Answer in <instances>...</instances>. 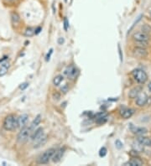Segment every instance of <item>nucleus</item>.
I'll use <instances>...</instances> for the list:
<instances>
[{
  "label": "nucleus",
  "instance_id": "36",
  "mask_svg": "<svg viewBox=\"0 0 151 166\" xmlns=\"http://www.w3.org/2000/svg\"><path fill=\"white\" fill-rule=\"evenodd\" d=\"M57 42H58V44H59V45H63V44L65 43V39L63 38V37H60V38L58 39Z\"/></svg>",
  "mask_w": 151,
  "mask_h": 166
},
{
  "label": "nucleus",
  "instance_id": "38",
  "mask_svg": "<svg viewBox=\"0 0 151 166\" xmlns=\"http://www.w3.org/2000/svg\"><path fill=\"white\" fill-rule=\"evenodd\" d=\"M41 27H38L37 29H35V35H37V34H39V33L41 32Z\"/></svg>",
  "mask_w": 151,
  "mask_h": 166
},
{
  "label": "nucleus",
  "instance_id": "33",
  "mask_svg": "<svg viewBox=\"0 0 151 166\" xmlns=\"http://www.w3.org/2000/svg\"><path fill=\"white\" fill-rule=\"evenodd\" d=\"M29 84L28 82H25V83H23V84H21L20 86H19V89L20 90H22V91H24V90H25L27 87L29 86Z\"/></svg>",
  "mask_w": 151,
  "mask_h": 166
},
{
  "label": "nucleus",
  "instance_id": "18",
  "mask_svg": "<svg viewBox=\"0 0 151 166\" xmlns=\"http://www.w3.org/2000/svg\"><path fill=\"white\" fill-rule=\"evenodd\" d=\"M41 115H37L36 117L35 118V119L33 120V122L31 123V125L29 126V128H31L32 131H34L35 128H37L39 125L41 124Z\"/></svg>",
  "mask_w": 151,
  "mask_h": 166
},
{
  "label": "nucleus",
  "instance_id": "20",
  "mask_svg": "<svg viewBox=\"0 0 151 166\" xmlns=\"http://www.w3.org/2000/svg\"><path fill=\"white\" fill-rule=\"evenodd\" d=\"M9 68H10V63H8V62L3 63L2 66H0V77H3L4 75H6L9 70Z\"/></svg>",
  "mask_w": 151,
  "mask_h": 166
},
{
  "label": "nucleus",
  "instance_id": "25",
  "mask_svg": "<svg viewBox=\"0 0 151 166\" xmlns=\"http://www.w3.org/2000/svg\"><path fill=\"white\" fill-rule=\"evenodd\" d=\"M107 117H103V118H99L96 119V123L98 124H104L105 123H107Z\"/></svg>",
  "mask_w": 151,
  "mask_h": 166
},
{
  "label": "nucleus",
  "instance_id": "1",
  "mask_svg": "<svg viewBox=\"0 0 151 166\" xmlns=\"http://www.w3.org/2000/svg\"><path fill=\"white\" fill-rule=\"evenodd\" d=\"M3 128L6 131H14L18 128V118L14 114H9L5 117L3 123Z\"/></svg>",
  "mask_w": 151,
  "mask_h": 166
},
{
  "label": "nucleus",
  "instance_id": "2",
  "mask_svg": "<svg viewBox=\"0 0 151 166\" xmlns=\"http://www.w3.org/2000/svg\"><path fill=\"white\" fill-rule=\"evenodd\" d=\"M32 132L33 131L29 127H25V128H21L18 135H17V142L20 144H24L25 143H27L29 138L31 136Z\"/></svg>",
  "mask_w": 151,
  "mask_h": 166
},
{
  "label": "nucleus",
  "instance_id": "7",
  "mask_svg": "<svg viewBox=\"0 0 151 166\" xmlns=\"http://www.w3.org/2000/svg\"><path fill=\"white\" fill-rule=\"evenodd\" d=\"M133 40L134 41H148L149 40V35H147L142 31L135 32L133 35Z\"/></svg>",
  "mask_w": 151,
  "mask_h": 166
},
{
  "label": "nucleus",
  "instance_id": "10",
  "mask_svg": "<svg viewBox=\"0 0 151 166\" xmlns=\"http://www.w3.org/2000/svg\"><path fill=\"white\" fill-rule=\"evenodd\" d=\"M48 141V136L46 134H44L42 137L40 138H38L37 140H35L33 142V148L34 149H39V148L44 146L45 144L47 143Z\"/></svg>",
  "mask_w": 151,
  "mask_h": 166
},
{
  "label": "nucleus",
  "instance_id": "19",
  "mask_svg": "<svg viewBox=\"0 0 151 166\" xmlns=\"http://www.w3.org/2000/svg\"><path fill=\"white\" fill-rule=\"evenodd\" d=\"M140 92H141V89L139 87H134L133 88L129 93V96L131 98V99H134L137 96L140 94Z\"/></svg>",
  "mask_w": 151,
  "mask_h": 166
},
{
  "label": "nucleus",
  "instance_id": "29",
  "mask_svg": "<svg viewBox=\"0 0 151 166\" xmlns=\"http://www.w3.org/2000/svg\"><path fill=\"white\" fill-rule=\"evenodd\" d=\"M60 92H61L63 94H66V93H67V92H69V86H68V84L64 85V86L60 88Z\"/></svg>",
  "mask_w": 151,
  "mask_h": 166
},
{
  "label": "nucleus",
  "instance_id": "21",
  "mask_svg": "<svg viewBox=\"0 0 151 166\" xmlns=\"http://www.w3.org/2000/svg\"><path fill=\"white\" fill-rule=\"evenodd\" d=\"M35 34V29L33 28V27H27L25 29V32H24V35L26 37H31L33 35Z\"/></svg>",
  "mask_w": 151,
  "mask_h": 166
},
{
  "label": "nucleus",
  "instance_id": "17",
  "mask_svg": "<svg viewBox=\"0 0 151 166\" xmlns=\"http://www.w3.org/2000/svg\"><path fill=\"white\" fill-rule=\"evenodd\" d=\"M124 165H130V166H141L143 165V162L141 160L136 158V157H134L133 159L128 161L127 163L124 164Z\"/></svg>",
  "mask_w": 151,
  "mask_h": 166
},
{
  "label": "nucleus",
  "instance_id": "37",
  "mask_svg": "<svg viewBox=\"0 0 151 166\" xmlns=\"http://www.w3.org/2000/svg\"><path fill=\"white\" fill-rule=\"evenodd\" d=\"M118 53H119L120 60H121V61H123V55H122V50H121V47H120L119 45H118Z\"/></svg>",
  "mask_w": 151,
  "mask_h": 166
},
{
  "label": "nucleus",
  "instance_id": "3",
  "mask_svg": "<svg viewBox=\"0 0 151 166\" xmlns=\"http://www.w3.org/2000/svg\"><path fill=\"white\" fill-rule=\"evenodd\" d=\"M132 76L136 82L138 84H145L148 80V75L145 70L137 68L132 71Z\"/></svg>",
  "mask_w": 151,
  "mask_h": 166
},
{
  "label": "nucleus",
  "instance_id": "13",
  "mask_svg": "<svg viewBox=\"0 0 151 166\" xmlns=\"http://www.w3.org/2000/svg\"><path fill=\"white\" fill-rule=\"evenodd\" d=\"M44 134H44V129H43V128H38L32 132L30 138H31V140L34 142V141L37 140L38 138H40L41 137H42Z\"/></svg>",
  "mask_w": 151,
  "mask_h": 166
},
{
  "label": "nucleus",
  "instance_id": "31",
  "mask_svg": "<svg viewBox=\"0 0 151 166\" xmlns=\"http://www.w3.org/2000/svg\"><path fill=\"white\" fill-rule=\"evenodd\" d=\"M95 117H96L97 118H103V117H107V113L105 112H99V113H97Z\"/></svg>",
  "mask_w": 151,
  "mask_h": 166
},
{
  "label": "nucleus",
  "instance_id": "15",
  "mask_svg": "<svg viewBox=\"0 0 151 166\" xmlns=\"http://www.w3.org/2000/svg\"><path fill=\"white\" fill-rule=\"evenodd\" d=\"M10 18H11V23H12L13 25L15 26V27L19 25V24L21 22V18L19 16V13L15 11H14L10 14Z\"/></svg>",
  "mask_w": 151,
  "mask_h": 166
},
{
  "label": "nucleus",
  "instance_id": "40",
  "mask_svg": "<svg viewBox=\"0 0 151 166\" xmlns=\"http://www.w3.org/2000/svg\"><path fill=\"white\" fill-rule=\"evenodd\" d=\"M150 17H151V11H150Z\"/></svg>",
  "mask_w": 151,
  "mask_h": 166
},
{
  "label": "nucleus",
  "instance_id": "32",
  "mask_svg": "<svg viewBox=\"0 0 151 166\" xmlns=\"http://www.w3.org/2000/svg\"><path fill=\"white\" fill-rule=\"evenodd\" d=\"M53 53V49H50V51L48 52L47 55H46V56H45V61H49L50 59V56H51V55Z\"/></svg>",
  "mask_w": 151,
  "mask_h": 166
},
{
  "label": "nucleus",
  "instance_id": "4",
  "mask_svg": "<svg viewBox=\"0 0 151 166\" xmlns=\"http://www.w3.org/2000/svg\"><path fill=\"white\" fill-rule=\"evenodd\" d=\"M56 150V149L54 148H50V149L45 150L44 153L38 158L37 163L40 164H45L49 163V161L52 159Z\"/></svg>",
  "mask_w": 151,
  "mask_h": 166
},
{
  "label": "nucleus",
  "instance_id": "30",
  "mask_svg": "<svg viewBox=\"0 0 151 166\" xmlns=\"http://www.w3.org/2000/svg\"><path fill=\"white\" fill-rule=\"evenodd\" d=\"M63 24H64V29H65L66 31H67V29L69 28V21H68L67 18H65V19H64Z\"/></svg>",
  "mask_w": 151,
  "mask_h": 166
},
{
  "label": "nucleus",
  "instance_id": "5",
  "mask_svg": "<svg viewBox=\"0 0 151 166\" xmlns=\"http://www.w3.org/2000/svg\"><path fill=\"white\" fill-rule=\"evenodd\" d=\"M129 128L133 134H135L137 136H141V135H145L148 133V129L145 127H136L133 123L129 124Z\"/></svg>",
  "mask_w": 151,
  "mask_h": 166
},
{
  "label": "nucleus",
  "instance_id": "8",
  "mask_svg": "<svg viewBox=\"0 0 151 166\" xmlns=\"http://www.w3.org/2000/svg\"><path fill=\"white\" fill-rule=\"evenodd\" d=\"M29 117L26 113H24L22 115L19 116L18 118V128L21 129V128L27 127L29 123Z\"/></svg>",
  "mask_w": 151,
  "mask_h": 166
},
{
  "label": "nucleus",
  "instance_id": "6",
  "mask_svg": "<svg viewBox=\"0 0 151 166\" xmlns=\"http://www.w3.org/2000/svg\"><path fill=\"white\" fill-rule=\"evenodd\" d=\"M133 55L134 56L138 59H143V58L147 57L148 55V51L146 48H141V47H135L133 50Z\"/></svg>",
  "mask_w": 151,
  "mask_h": 166
},
{
  "label": "nucleus",
  "instance_id": "22",
  "mask_svg": "<svg viewBox=\"0 0 151 166\" xmlns=\"http://www.w3.org/2000/svg\"><path fill=\"white\" fill-rule=\"evenodd\" d=\"M63 80H64V77L62 75H57L53 79V85L56 86H58L60 83L62 82Z\"/></svg>",
  "mask_w": 151,
  "mask_h": 166
},
{
  "label": "nucleus",
  "instance_id": "11",
  "mask_svg": "<svg viewBox=\"0 0 151 166\" xmlns=\"http://www.w3.org/2000/svg\"><path fill=\"white\" fill-rule=\"evenodd\" d=\"M147 100H148V96L145 93H140L136 97V105L138 107H144L147 104Z\"/></svg>",
  "mask_w": 151,
  "mask_h": 166
},
{
  "label": "nucleus",
  "instance_id": "26",
  "mask_svg": "<svg viewBox=\"0 0 151 166\" xmlns=\"http://www.w3.org/2000/svg\"><path fill=\"white\" fill-rule=\"evenodd\" d=\"M107 149L105 147L101 148V149L99 150V156L100 157H105L106 156V154H107Z\"/></svg>",
  "mask_w": 151,
  "mask_h": 166
},
{
  "label": "nucleus",
  "instance_id": "27",
  "mask_svg": "<svg viewBox=\"0 0 151 166\" xmlns=\"http://www.w3.org/2000/svg\"><path fill=\"white\" fill-rule=\"evenodd\" d=\"M19 2V0H3V3L9 4V5H14Z\"/></svg>",
  "mask_w": 151,
  "mask_h": 166
},
{
  "label": "nucleus",
  "instance_id": "9",
  "mask_svg": "<svg viewBox=\"0 0 151 166\" xmlns=\"http://www.w3.org/2000/svg\"><path fill=\"white\" fill-rule=\"evenodd\" d=\"M66 149L65 148H60L58 150H56V152L54 153L53 157H52V161L53 163H59L61 159L64 156V153H65Z\"/></svg>",
  "mask_w": 151,
  "mask_h": 166
},
{
  "label": "nucleus",
  "instance_id": "39",
  "mask_svg": "<svg viewBox=\"0 0 151 166\" xmlns=\"http://www.w3.org/2000/svg\"><path fill=\"white\" fill-rule=\"evenodd\" d=\"M148 89H149V92H151V81L149 83Z\"/></svg>",
  "mask_w": 151,
  "mask_h": 166
},
{
  "label": "nucleus",
  "instance_id": "23",
  "mask_svg": "<svg viewBox=\"0 0 151 166\" xmlns=\"http://www.w3.org/2000/svg\"><path fill=\"white\" fill-rule=\"evenodd\" d=\"M141 31L147 34V35H151V26L147 25V24L143 25L141 26Z\"/></svg>",
  "mask_w": 151,
  "mask_h": 166
},
{
  "label": "nucleus",
  "instance_id": "34",
  "mask_svg": "<svg viewBox=\"0 0 151 166\" xmlns=\"http://www.w3.org/2000/svg\"><path fill=\"white\" fill-rule=\"evenodd\" d=\"M53 98L54 100H56V101H58V100H60V94L58 92H55L53 93Z\"/></svg>",
  "mask_w": 151,
  "mask_h": 166
},
{
  "label": "nucleus",
  "instance_id": "24",
  "mask_svg": "<svg viewBox=\"0 0 151 166\" xmlns=\"http://www.w3.org/2000/svg\"><path fill=\"white\" fill-rule=\"evenodd\" d=\"M136 47H141V48H147L148 41H136Z\"/></svg>",
  "mask_w": 151,
  "mask_h": 166
},
{
  "label": "nucleus",
  "instance_id": "16",
  "mask_svg": "<svg viewBox=\"0 0 151 166\" xmlns=\"http://www.w3.org/2000/svg\"><path fill=\"white\" fill-rule=\"evenodd\" d=\"M65 73H66V75L68 76V77L71 78V79H75L76 76H77V74H78V70H77V69H76L75 66H70L67 68V70H66Z\"/></svg>",
  "mask_w": 151,
  "mask_h": 166
},
{
  "label": "nucleus",
  "instance_id": "28",
  "mask_svg": "<svg viewBox=\"0 0 151 166\" xmlns=\"http://www.w3.org/2000/svg\"><path fill=\"white\" fill-rule=\"evenodd\" d=\"M115 146L118 149H123V144L119 140V139H117L115 141Z\"/></svg>",
  "mask_w": 151,
  "mask_h": 166
},
{
  "label": "nucleus",
  "instance_id": "12",
  "mask_svg": "<svg viewBox=\"0 0 151 166\" xmlns=\"http://www.w3.org/2000/svg\"><path fill=\"white\" fill-rule=\"evenodd\" d=\"M137 141L139 144H141L143 146L145 147H151V138L146 137L145 135H141L137 138Z\"/></svg>",
  "mask_w": 151,
  "mask_h": 166
},
{
  "label": "nucleus",
  "instance_id": "14",
  "mask_svg": "<svg viewBox=\"0 0 151 166\" xmlns=\"http://www.w3.org/2000/svg\"><path fill=\"white\" fill-rule=\"evenodd\" d=\"M134 110L132 108H123L120 110V115L123 119H129L134 115Z\"/></svg>",
  "mask_w": 151,
  "mask_h": 166
},
{
  "label": "nucleus",
  "instance_id": "35",
  "mask_svg": "<svg viewBox=\"0 0 151 166\" xmlns=\"http://www.w3.org/2000/svg\"><path fill=\"white\" fill-rule=\"evenodd\" d=\"M142 16H143V15H139V16L138 17V19H137V20H135V22L134 23V25H132V27H131V28H130V29H129V33L130 32V31H131V29H132L134 27V25H135L136 24H137V23H138V22H139V21H140V19H141Z\"/></svg>",
  "mask_w": 151,
  "mask_h": 166
}]
</instances>
